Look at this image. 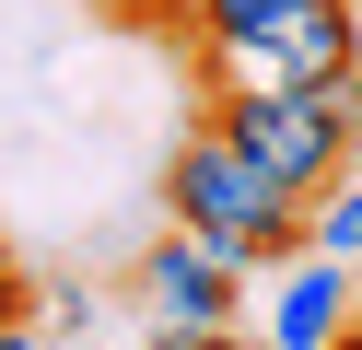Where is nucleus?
Here are the masks:
<instances>
[{
	"label": "nucleus",
	"instance_id": "nucleus-10",
	"mask_svg": "<svg viewBox=\"0 0 362 350\" xmlns=\"http://www.w3.org/2000/svg\"><path fill=\"white\" fill-rule=\"evenodd\" d=\"M327 105H339V129L362 140V59H351V70H339V82H327Z\"/></svg>",
	"mask_w": 362,
	"mask_h": 350
},
{
	"label": "nucleus",
	"instance_id": "nucleus-5",
	"mask_svg": "<svg viewBox=\"0 0 362 350\" xmlns=\"http://www.w3.org/2000/svg\"><path fill=\"white\" fill-rule=\"evenodd\" d=\"M269 280H281V292H269V350H327L339 327L362 315V269H351V257H315L304 245V257H281Z\"/></svg>",
	"mask_w": 362,
	"mask_h": 350
},
{
	"label": "nucleus",
	"instance_id": "nucleus-4",
	"mask_svg": "<svg viewBox=\"0 0 362 350\" xmlns=\"http://www.w3.org/2000/svg\"><path fill=\"white\" fill-rule=\"evenodd\" d=\"M222 59L245 70V82H304V93H327L339 70L362 59V23H351V0H292L269 35H245V47H222Z\"/></svg>",
	"mask_w": 362,
	"mask_h": 350
},
{
	"label": "nucleus",
	"instance_id": "nucleus-8",
	"mask_svg": "<svg viewBox=\"0 0 362 350\" xmlns=\"http://www.w3.org/2000/svg\"><path fill=\"white\" fill-rule=\"evenodd\" d=\"M35 327H47V350H82V339H94V292H82V280H47Z\"/></svg>",
	"mask_w": 362,
	"mask_h": 350
},
{
	"label": "nucleus",
	"instance_id": "nucleus-9",
	"mask_svg": "<svg viewBox=\"0 0 362 350\" xmlns=\"http://www.w3.org/2000/svg\"><path fill=\"white\" fill-rule=\"evenodd\" d=\"M117 23H152V35H199V0H105Z\"/></svg>",
	"mask_w": 362,
	"mask_h": 350
},
{
	"label": "nucleus",
	"instance_id": "nucleus-2",
	"mask_svg": "<svg viewBox=\"0 0 362 350\" xmlns=\"http://www.w3.org/2000/svg\"><path fill=\"white\" fill-rule=\"evenodd\" d=\"M211 129L234 140L245 163H269L292 199H315V187H327L339 163L362 152V140L339 129V105H327V93H304V82H245V93H222V105H211Z\"/></svg>",
	"mask_w": 362,
	"mask_h": 350
},
{
	"label": "nucleus",
	"instance_id": "nucleus-13",
	"mask_svg": "<svg viewBox=\"0 0 362 350\" xmlns=\"http://www.w3.org/2000/svg\"><path fill=\"white\" fill-rule=\"evenodd\" d=\"M327 350H362V315H351V327H339V339H327Z\"/></svg>",
	"mask_w": 362,
	"mask_h": 350
},
{
	"label": "nucleus",
	"instance_id": "nucleus-12",
	"mask_svg": "<svg viewBox=\"0 0 362 350\" xmlns=\"http://www.w3.org/2000/svg\"><path fill=\"white\" fill-rule=\"evenodd\" d=\"M0 350H47V327H35V303H24V315H0Z\"/></svg>",
	"mask_w": 362,
	"mask_h": 350
},
{
	"label": "nucleus",
	"instance_id": "nucleus-7",
	"mask_svg": "<svg viewBox=\"0 0 362 350\" xmlns=\"http://www.w3.org/2000/svg\"><path fill=\"white\" fill-rule=\"evenodd\" d=\"M292 12V0H199V59H222V47H245V35H269V23H281Z\"/></svg>",
	"mask_w": 362,
	"mask_h": 350
},
{
	"label": "nucleus",
	"instance_id": "nucleus-11",
	"mask_svg": "<svg viewBox=\"0 0 362 350\" xmlns=\"http://www.w3.org/2000/svg\"><path fill=\"white\" fill-rule=\"evenodd\" d=\"M24 303H35V280H24V257L0 245V315H24Z\"/></svg>",
	"mask_w": 362,
	"mask_h": 350
},
{
	"label": "nucleus",
	"instance_id": "nucleus-1",
	"mask_svg": "<svg viewBox=\"0 0 362 350\" xmlns=\"http://www.w3.org/2000/svg\"><path fill=\"white\" fill-rule=\"evenodd\" d=\"M164 210L199 233V245L234 257V280H269L281 257H304V199H292L269 163H245L211 117L175 140V163H164Z\"/></svg>",
	"mask_w": 362,
	"mask_h": 350
},
{
	"label": "nucleus",
	"instance_id": "nucleus-3",
	"mask_svg": "<svg viewBox=\"0 0 362 350\" xmlns=\"http://www.w3.org/2000/svg\"><path fill=\"white\" fill-rule=\"evenodd\" d=\"M141 303H152V350H187V339H222V327H234L245 280H234L222 245H199L187 222H164L141 245Z\"/></svg>",
	"mask_w": 362,
	"mask_h": 350
},
{
	"label": "nucleus",
	"instance_id": "nucleus-6",
	"mask_svg": "<svg viewBox=\"0 0 362 350\" xmlns=\"http://www.w3.org/2000/svg\"><path fill=\"white\" fill-rule=\"evenodd\" d=\"M304 245H315V257H351V269H362V152H351V163H339V175L304 199Z\"/></svg>",
	"mask_w": 362,
	"mask_h": 350
},
{
	"label": "nucleus",
	"instance_id": "nucleus-14",
	"mask_svg": "<svg viewBox=\"0 0 362 350\" xmlns=\"http://www.w3.org/2000/svg\"><path fill=\"white\" fill-rule=\"evenodd\" d=\"M187 350H245V339H234V327H222V339H187Z\"/></svg>",
	"mask_w": 362,
	"mask_h": 350
}]
</instances>
